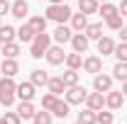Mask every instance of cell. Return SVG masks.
Returning <instances> with one entry per match:
<instances>
[{
	"instance_id": "cell-27",
	"label": "cell",
	"mask_w": 127,
	"mask_h": 124,
	"mask_svg": "<svg viewBox=\"0 0 127 124\" xmlns=\"http://www.w3.org/2000/svg\"><path fill=\"white\" fill-rule=\"evenodd\" d=\"M66 68H73V71H78V68H83V56H81V54H76V51H73V54H66Z\"/></svg>"
},
{
	"instance_id": "cell-22",
	"label": "cell",
	"mask_w": 127,
	"mask_h": 124,
	"mask_svg": "<svg viewBox=\"0 0 127 124\" xmlns=\"http://www.w3.org/2000/svg\"><path fill=\"white\" fill-rule=\"evenodd\" d=\"M71 29L73 32H83L86 27H88V15H83V12H78V15H71Z\"/></svg>"
},
{
	"instance_id": "cell-39",
	"label": "cell",
	"mask_w": 127,
	"mask_h": 124,
	"mask_svg": "<svg viewBox=\"0 0 127 124\" xmlns=\"http://www.w3.org/2000/svg\"><path fill=\"white\" fill-rule=\"evenodd\" d=\"M117 12H120L122 17H127V0H122V2L117 5Z\"/></svg>"
},
{
	"instance_id": "cell-40",
	"label": "cell",
	"mask_w": 127,
	"mask_h": 124,
	"mask_svg": "<svg viewBox=\"0 0 127 124\" xmlns=\"http://www.w3.org/2000/svg\"><path fill=\"white\" fill-rule=\"evenodd\" d=\"M117 34H120V39H122V41H127V24H122V29L117 32Z\"/></svg>"
},
{
	"instance_id": "cell-4",
	"label": "cell",
	"mask_w": 127,
	"mask_h": 124,
	"mask_svg": "<svg viewBox=\"0 0 127 124\" xmlns=\"http://www.w3.org/2000/svg\"><path fill=\"white\" fill-rule=\"evenodd\" d=\"M86 88H81V85H71V88H66V93H64V100L68 102V105H83L86 102Z\"/></svg>"
},
{
	"instance_id": "cell-25",
	"label": "cell",
	"mask_w": 127,
	"mask_h": 124,
	"mask_svg": "<svg viewBox=\"0 0 127 124\" xmlns=\"http://www.w3.org/2000/svg\"><path fill=\"white\" fill-rule=\"evenodd\" d=\"M49 78H51V76H49L47 71H42V68H34V71H32V78H30V80L34 83V85H37V88H44V85L49 83Z\"/></svg>"
},
{
	"instance_id": "cell-17",
	"label": "cell",
	"mask_w": 127,
	"mask_h": 124,
	"mask_svg": "<svg viewBox=\"0 0 127 124\" xmlns=\"http://www.w3.org/2000/svg\"><path fill=\"white\" fill-rule=\"evenodd\" d=\"M47 90H49V93H54L56 97L66 93V85H64L61 76H54V78H49V83H47Z\"/></svg>"
},
{
	"instance_id": "cell-16",
	"label": "cell",
	"mask_w": 127,
	"mask_h": 124,
	"mask_svg": "<svg viewBox=\"0 0 127 124\" xmlns=\"http://www.w3.org/2000/svg\"><path fill=\"white\" fill-rule=\"evenodd\" d=\"M20 51H22V49H20V41H5L2 49H0V54H2L5 59H17Z\"/></svg>"
},
{
	"instance_id": "cell-3",
	"label": "cell",
	"mask_w": 127,
	"mask_h": 124,
	"mask_svg": "<svg viewBox=\"0 0 127 124\" xmlns=\"http://www.w3.org/2000/svg\"><path fill=\"white\" fill-rule=\"evenodd\" d=\"M71 15H73L71 7H68L66 2H61V5H49L44 17H47V20H54L56 24H66V22L71 20Z\"/></svg>"
},
{
	"instance_id": "cell-19",
	"label": "cell",
	"mask_w": 127,
	"mask_h": 124,
	"mask_svg": "<svg viewBox=\"0 0 127 124\" xmlns=\"http://www.w3.org/2000/svg\"><path fill=\"white\" fill-rule=\"evenodd\" d=\"M112 51H115V41H112L110 37H100V39H98V54L112 56Z\"/></svg>"
},
{
	"instance_id": "cell-21",
	"label": "cell",
	"mask_w": 127,
	"mask_h": 124,
	"mask_svg": "<svg viewBox=\"0 0 127 124\" xmlns=\"http://www.w3.org/2000/svg\"><path fill=\"white\" fill-rule=\"evenodd\" d=\"M68 112H71V105H68L66 100H61V97H59V100H56V105L51 107V114H54V117H59V119L68 117Z\"/></svg>"
},
{
	"instance_id": "cell-13",
	"label": "cell",
	"mask_w": 127,
	"mask_h": 124,
	"mask_svg": "<svg viewBox=\"0 0 127 124\" xmlns=\"http://www.w3.org/2000/svg\"><path fill=\"white\" fill-rule=\"evenodd\" d=\"M0 73L15 78L17 73H20V63H17V59H2V63H0Z\"/></svg>"
},
{
	"instance_id": "cell-28",
	"label": "cell",
	"mask_w": 127,
	"mask_h": 124,
	"mask_svg": "<svg viewBox=\"0 0 127 124\" xmlns=\"http://www.w3.org/2000/svg\"><path fill=\"white\" fill-rule=\"evenodd\" d=\"M61 80L66 88H71V85H78V71H73V68H66L61 73Z\"/></svg>"
},
{
	"instance_id": "cell-15",
	"label": "cell",
	"mask_w": 127,
	"mask_h": 124,
	"mask_svg": "<svg viewBox=\"0 0 127 124\" xmlns=\"http://www.w3.org/2000/svg\"><path fill=\"white\" fill-rule=\"evenodd\" d=\"M15 112L22 117V119H32L37 109H34V105H32V100H20V105H17Z\"/></svg>"
},
{
	"instance_id": "cell-14",
	"label": "cell",
	"mask_w": 127,
	"mask_h": 124,
	"mask_svg": "<svg viewBox=\"0 0 127 124\" xmlns=\"http://www.w3.org/2000/svg\"><path fill=\"white\" fill-rule=\"evenodd\" d=\"M34 90H37V85H34V83H32V80H25V83H20V85H17V97H20V100H32V97H34Z\"/></svg>"
},
{
	"instance_id": "cell-33",
	"label": "cell",
	"mask_w": 127,
	"mask_h": 124,
	"mask_svg": "<svg viewBox=\"0 0 127 124\" xmlns=\"http://www.w3.org/2000/svg\"><path fill=\"white\" fill-rule=\"evenodd\" d=\"M122 20H125V17H122L120 12H117L115 17H110V20H105V27H108V29H112V32H120V29H122V24H125Z\"/></svg>"
},
{
	"instance_id": "cell-31",
	"label": "cell",
	"mask_w": 127,
	"mask_h": 124,
	"mask_svg": "<svg viewBox=\"0 0 127 124\" xmlns=\"http://www.w3.org/2000/svg\"><path fill=\"white\" fill-rule=\"evenodd\" d=\"M78 122L81 124H98V119H95V109H91V107L81 109V112H78Z\"/></svg>"
},
{
	"instance_id": "cell-8",
	"label": "cell",
	"mask_w": 127,
	"mask_h": 124,
	"mask_svg": "<svg viewBox=\"0 0 127 124\" xmlns=\"http://www.w3.org/2000/svg\"><path fill=\"white\" fill-rule=\"evenodd\" d=\"M88 44H91V39L83 34V32H73V37H71V46L76 54H86L88 51Z\"/></svg>"
},
{
	"instance_id": "cell-24",
	"label": "cell",
	"mask_w": 127,
	"mask_h": 124,
	"mask_svg": "<svg viewBox=\"0 0 127 124\" xmlns=\"http://www.w3.org/2000/svg\"><path fill=\"white\" fill-rule=\"evenodd\" d=\"M27 24L34 29V34H42V32H47V17L34 15V17H30V20H27Z\"/></svg>"
},
{
	"instance_id": "cell-10",
	"label": "cell",
	"mask_w": 127,
	"mask_h": 124,
	"mask_svg": "<svg viewBox=\"0 0 127 124\" xmlns=\"http://www.w3.org/2000/svg\"><path fill=\"white\" fill-rule=\"evenodd\" d=\"M86 107H91V109H103L105 107V93H98V90H93V93H88V97H86V102H83Z\"/></svg>"
},
{
	"instance_id": "cell-2",
	"label": "cell",
	"mask_w": 127,
	"mask_h": 124,
	"mask_svg": "<svg viewBox=\"0 0 127 124\" xmlns=\"http://www.w3.org/2000/svg\"><path fill=\"white\" fill-rule=\"evenodd\" d=\"M49 46H51V34H47V32L34 34V39H32V44H30V56L32 59H44V54H47Z\"/></svg>"
},
{
	"instance_id": "cell-6",
	"label": "cell",
	"mask_w": 127,
	"mask_h": 124,
	"mask_svg": "<svg viewBox=\"0 0 127 124\" xmlns=\"http://www.w3.org/2000/svg\"><path fill=\"white\" fill-rule=\"evenodd\" d=\"M112 80L115 78L108 76V73H98V76H93V90H98V93H110L112 90Z\"/></svg>"
},
{
	"instance_id": "cell-29",
	"label": "cell",
	"mask_w": 127,
	"mask_h": 124,
	"mask_svg": "<svg viewBox=\"0 0 127 124\" xmlns=\"http://www.w3.org/2000/svg\"><path fill=\"white\" fill-rule=\"evenodd\" d=\"M15 37H17V29L12 24H2V27H0V41H2V44H5V41H15Z\"/></svg>"
},
{
	"instance_id": "cell-11",
	"label": "cell",
	"mask_w": 127,
	"mask_h": 124,
	"mask_svg": "<svg viewBox=\"0 0 127 124\" xmlns=\"http://www.w3.org/2000/svg\"><path fill=\"white\" fill-rule=\"evenodd\" d=\"M71 37H73V29L71 27H66V24H59L56 29H54V34H51V39L56 41V44H66V41H71Z\"/></svg>"
},
{
	"instance_id": "cell-36",
	"label": "cell",
	"mask_w": 127,
	"mask_h": 124,
	"mask_svg": "<svg viewBox=\"0 0 127 124\" xmlns=\"http://www.w3.org/2000/svg\"><path fill=\"white\" fill-rule=\"evenodd\" d=\"M56 100H59V97L47 90V95H42V109H49V112H51V107L56 105Z\"/></svg>"
},
{
	"instance_id": "cell-23",
	"label": "cell",
	"mask_w": 127,
	"mask_h": 124,
	"mask_svg": "<svg viewBox=\"0 0 127 124\" xmlns=\"http://www.w3.org/2000/svg\"><path fill=\"white\" fill-rule=\"evenodd\" d=\"M98 15L103 17V22H105V20H110V17L117 15V5H112L110 0H108V2H100V7H98Z\"/></svg>"
},
{
	"instance_id": "cell-35",
	"label": "cell",
	"mask_w": 127,
	"mask_h": 124,
	"mask_svg": "<svg viewBox=\"0 0 127 124\" xmlns=\"http://www.w3.org/2000/svg\"><path fill=\"white\" fill-rule=\"evenodd\" d=\"M112 56H115L117 61H127V41H120V44H115V51H112Z\"/></svg>"
},
{
	"instance_id": "cell-7",
	"label": "cell",
	"mask_w": 127,
	"mask_h": 124,
	"mask_svg": "<svg viewBox=\"0 0 127 124\" xmlns=\"http://www.w3.org/2000/svg\"><path fill=\"white\" fill-rule=\"evenodd\" d=\"M122 105H125L122 90H110V93H105V107L108 109H120Z\"/></svg>"
},
{
	"instance_id": "cell-46",
	"label": "cell",
	"mask_w": 127,
	"mask_h": 124,
	"mask_svg": "<svg viewBox=\"0 0 127 124\" xmlns=\"http://www.w3.org/2000/svg\"><path fill=\"white\" fill-rule=\"evenodd\" d=\"M73 124H81V122H73Z\"/></svg>"
},
{
	"instance_id": "cell-1",
	"label": "cell",
	"mask_w": 127,
	"mask_h": 124,
	"mask_svg": "<svg viewBox=\"0 0 127 124\" xmlns=\"http://www.w3.org/2000/svg\"><path fill=\"white\" fill-rule=\"evenodd\" d=\"M17 83L10 76H2L0 80V105L2 107H12L15 105V97H17Z\"/></svg>"
},
{
	"instance_id": "cell-47",
	"label": "cell",
	"mask_w": 127,
	"mask_h": 124,
	"mask_svg": "<svg viewBox=\"0 0 127 124\" xmlns=\"http://www.w3.org/2000/svg\"><path fill=\"white\" fill-rule=\"evenodd\" d=\"M0 27H2V22H0Z\"/></svg>"
},
{
	"instance_id": "cell-26",
	"label": "cell",
	"mask_w": 127,
	"mask_h": 124,
	"mask_svg": "<svg viewBox=\"0 0 127 124\" xmlns=\"http://www.w3.org/2000/svg\"><path fill=\"white\" fill-rule=\"evenodd\" d=\"M17 39H20V41H25V44H32V39H34V29H32L27 22L17 29Z\"/></svg>"
},
{
	"instance_id": "cell-42",
	"label": "cell",
	"mask_w": 127,
	"mask_h": 124,
	"mask_svg": "<svg viewBox=\"0 0 127 124\" xmlns=\"http://www.w3.org/2000/svg\"><path fill=\"white\" fill-rule=\"evenodd\" d=\"M64 0H49V5H61Z\"/></svg>"
},
{
	"instance_id": "cell-9",
	"label": "cell",
	"mask_w": 127,
	"mask_h": 124,
	"mask_svg": "<svg viewBox=\"0 0 127 124\" xmlns=\"http://www.w3.org/2000/svg\"><path fill=\"white\" fill-rule=\"evenodd\" d=\"M83 71L91 73V76H98L103 71V59L100 56H86L83 59Z\"/></svg>"
},
{
	"instance_id": "cell-18",
	"label": "cell",
	"mask_w": 127,
	"mask_h": 124,
	"mask_svg": "<svg viewBox=\"0 0 127 124\" xmlns=\"http://www.w3.org/2000/svg\"><path fill=\"white\" fill-rule=\"evenodd\" d=\"M98 7H100L98 0H78V12L83 15H98Z\"/></svg>"
},
{
	"instance_id": "cell-32",
	"label": "cell",
	"mask_w": 127,
	"mask_h": 124,
	"mask_svg": "<svg viewBox=\"0 0 127 124\" xmlns=\"http://www.w3.org/2000/svg\"><path fill=\"white\" fill-rule=\"evenodd\" d=\"M32 122H34V124H51V122H54V114H51L49 109H42V112H34Z\"/></svg>"
},
{
	"instance_id": "cell-44",
	"label": "cell",
	"mask_w": 127,
	"mask_h": 124,
	"mask_svg": "<svg viewBox=\"0 0 127 124\" xmlns=\"http://www.w3.org/2000/svg\"><path fill=\"white\" fill-rule=\"evenodd\" d=\"M98 2H108V0H98Z\"/></svg>"
},
{
	"instance_id": "cell-43",
	"label": "cell",
	"mask_w": 127,
	"mask_h": 124,
	"mask_svg": "<svg viewBox=\"0 0 127 124\" xmlns=\"http://www.w3.org/2000/svg\"><path fill=\"white\" fill-rule=\"evenodd\" d=\"M0 124H7V122H5V117H0Z\"/></svg>"
},
{
	"instance_id": "cell-37",
	"label": "cell",
	"mask_w": 127,
	"mask_h": 124,
	"mask_svg": "<svg viewBox=\"0 0 127 124\" xmlns=\"http://www.w3.org/2000/svg\"><path fill=\"white\" fill-rule=\"evenodd\" d=\"M5 122L7 124H22V117L17 112H5Z\"/></svg>"
},
{
	"instance_id": "cell-34",
	"label": "cell",
	"mask_w": 127,
	"mask_h": 124,
	"mask_svg": "<svg viewBox=\"0 0 127 124\" xmlns=\"http://www.w3.org/2000/svg\"><path fill=\"white\" fill-rule=\"evenodd\" d=\"M95 119H98V124H112L115 122V114L108 112V109H98L95 112Z\"/></svg>"
},
{
	"instance_id": "cell-5",
	"label": "cell",
	"mask_w": 127,
	"mask_h": 124,
	"mask_svg": "<svg viewBox=\"0 0 127 124\" xmlns=\"http://www.w3.org/2000/svg\"><path fill=\"white\" fill-rule=\"evenodd\" d=\"M44 59H47L49 66H61L66 61V54H64V46L61 44H56V46H49L47 54H44Z\"/></svg>"
},
{
	"instance_id": "cell-45",
	"label": "cell",
	"mask_w": 127,
	"mask_h": 124,
	"mask_svg": "<svg viewBox=\"0 0 127 124\" xmlns=\"http://www.w3.org/2000/svg\"><path fill=\"white\" fill-rule=\"evenodd\" d=\"M0 49H2V41H0Z\"/></svg>"
},
{
	"instance_id": "cell-12",
	"label": "cell",
	"mask_w": 127,
	"mask_h": 124,
	"mask_svg": "<svg viewBox=\"0 0 127 124\" xmlns=\"http://www.w3.org/2000/svg\"><path fill=\"white\" fill-rule=\"evenodd\" d=\"M10 15L15 17V20H25V17L30 15V5H27V0H15V2L10 5Z\"/></svg>"
},
{
	"instance_id": "cell-20",
	"label": "cell",
	"mask_w": 127,
	"mask_h": 124,
	"mask_svg": "<svg viewBox=\"0 0 127 124\" xmlns=\"http://www.w3.org/2000/svg\"><path fill=\"white\" fill-rule=\"evenodd\" d=\"M83 34H86L88 39H95V41H98V39L103 37V22H88V27L83 29Z\"/></svg>"
},
{
	"instance_id": "cell-41",
	"label": "cell",
	"mask_w": 127,
	"mask_h": 124,
	"mask_svg": "<svg viewBox=\"0 0 127 124\" xmlns=\"http://www.w3.org/2000/svg\"><path fill=\"white\" fill-rule=\"evenodd\" d=\"M122 95H125V97H127V80H125V83H122Z\"/></svg>"
},
{
	"instance_id": "cell-38",
	"label": "cell",
	"mask_w": 127,
	"mask_h": 124,
	"mask_svg": "<svg viewBox=\"0 0 127 124\" xmlns=\"http://www.w3.org/2000/svg\"><path fill=\"white\" fill-rule=\"evenodd\" d=\"M7 12H10V2H7V0H0V17L7 15Z\"/></svg>"
},
{
	"instance_id": "cell-30",
	"label": "cell",
	"mask_w": 127,
	"mask_h": 124,
	"mask_svg": "<svg viewBox=\"0 0 127 124\" xmlns=\"http://www.w3.org/2000/svg\"><path fill=\"white\" fill-rule=\"evenodd\" d=\"M112 78L115 80H127V61H117L115 63V68H112Z\"/></svg>"
}]
</instances>
